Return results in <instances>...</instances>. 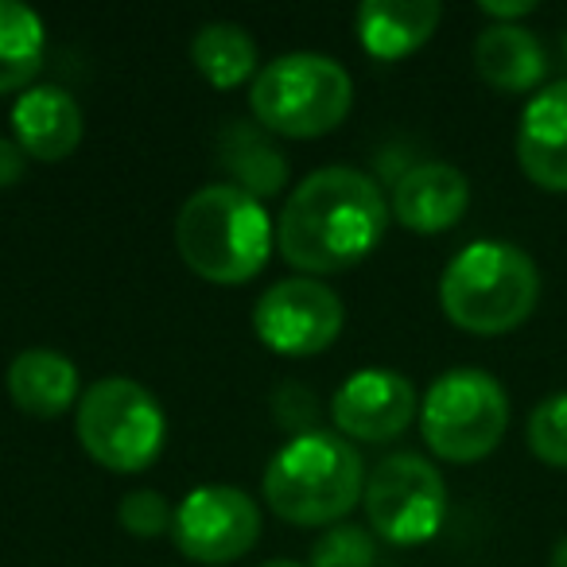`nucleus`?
<instances>
[{
	"instance_id": "obj_1",
	"label": "nucleus",
	"mask_w": 567,
	"mask_h": 567,
	"mask_svg": "<svg viewBox=\"0 0 567 567\" xmlns=\"http://www.w3.org/2000/svg\"><path fill=\"white\" fill-rule=\"evenodd\" d=\"M385 226L389 203L370 175L358 167H319L284 203L276 245L303 276H331L370 257Z\"/></svg>"
},
{
	"instance_id": "obj_2",
	"label": "nucleus",
	"mask_w": 567,
	"mask_h": 567,
	"mask_svg": "<svg viewBox=\"0 0 567 567\" xmlns=\"http://www.w3.org/2000/svg\"><path fill=\"white\" fill-rule=\"evenodd\" d=\"M175 249L198 280L237 288L272 257V221L265 203L234 183L198 187L175 218Z\"/></svg>"
},
{
	"instance_id": "obj_3",
	"label": "nucleus",
	"mask_w": 567,
	"mask_h": 567,
	"mask_svg": "<svg viewBox=\"0 0 567 567\" xmlns=\"http://www.w3.org/2000/svg\"><path fill=\"white\" fill-rule=\"evenodd\" d=\"M365 494V463L334 432H296L265 471V502L288 525H339Z\"/></svg>"
},
{
	"instance_id": "obj_4",
	"label": "nucleus",
	"mask_w": 567,
	"mask_h": 567,
	"mask_svg": "<svg viewBox=\"0 0 567 567\" xmlns=\"http://www.w3.org/2000/svg\"><path fill=\"white\" fill-rule=\"evenodd\" d=\"M443 316L471 334H509L540 303V268L509 241H471L440 276Z\"/></svg>"
},
{
	"instance_id": "obj_5",
	"label": "nucleus",
	"mask_w": 567,
	"mask_h": 567,
	"mask_svg": "<svg viewBox=\"0 0 567 567\" xmlns=\"http://www.w3.org/2000/svg\"><path fill=\"white\" fill-rule=\"evenodd\" d=\"M252 117L260 128L288 141H316L347 121L354 105V82L334 59L316 51L280 55L252 79Z\"/></svg>"
},
{
	"instance_id": "obj_6",
	"label": "nucleus",
	"mask_w": 567,
	"mask_h": 567,
	"mask_svg": "<svg viewBox=\"0 0 567 567\" xmlns=\"http://www.w3.org/2000/svg\"><path fill=\"white\" fill-rule=\"evenodd\" d=\"M420 432L432 455L447 463H478L494 455L509 432V396L486 370H447L420 401Z\"/></svg>"
},
{
	"instance_id": "obj_7",
	"label": "nucleus",
	"mask_w": 567,
	"mask_h": 567,
	"mask_svg": "<svg viewBox=\"0 0 567 567\" xmlns=\"http://www.w3.org/2000/svg\"><path fill=\"white\" fill-rule=\"evenodd\" d=\"M79 443L97 466L136 474L164 451L167 420L159 401L128 378H102L79 401Z\"/></svg>"
},
{
	"instance_id": "obj_8",
	"label": "nucleus",
	"mask_w": 567,
	"mask_h": 567,
	"mask_svg": "<svg viewBox=\"0 0 567 567\" xmlns=\"http://www.w3.org/2000/svg\"><path fill=\"white\" fill-rule=\"evenodd\" d=\"M365 517L378 536L389 544H412L432 540L447 517V482L443 474L416 451L381 458L365 478Z\"/></svg>"
},
{
	"instance_id": "obj_9",
	"label": "nucleus",
	"mask_w": 567,
	"mask_h": 567,
	"mask_svg": "<svg viewBox=\"0 0 567 567\" xmlns=\"http://www.w3.org/2000/svg\"><path fill=\"white\" fill-rule=\"evenodd\" d=\"M252 331L280 358L323 354L342 331V300L323 280L288 276L265 288L252 308Z\"/></svg>"
},
{
	"instance_id": "obj_10",
	"label": "nucleus",
	"mask_w": 567,
	"mask_h": 567,
	"mask_svg": "<svg viewBox=\"0 0 567 567\" xmlns=\"http://www.w3.org/2000/svg\"><path fill=\"white\" fill-rule=\"evenodd\" d=\"M260 536V509L237 486H198L179 502L172 540L187 559L221 567L241 559Z\"/></svg>"
},
{
	"instance_id": "obj_11",
	"label": "nucleus",
	"mask_w": 567,
	"mask_h": 567,
	"mask_svg": "<svg viewBox=\"0 0 567 567\" xmlns=\"http://www.w3.org/2000/svg\"><path fill=\"white\" fill-rule=\"evenodd\" d=\"M416 389L396 370H358L339 385L331 416L342 440L389 443L416 420Z\"/></svg>"
},
{
	"instance_id": "obj_12",
	"label": "nucleus",
	"mask_w": 567,
	"mask_h": 567,
	"mask_svg": "<svg viewBox=\"0 0 567 567\" xmlns=\"http://www.w3.org/2000/svg\"><path fill=\"white\" fill-rule=\"evenodd\" d=\"M517 164L540 190L567 195V79L544 86L517 125Z\"/></svg>"
},
{
	"instance_id": "obj_13",
	"label": "nucleus",
	"mask_w": 567,
	"mask_h": 567,
	"mask_svg": "<svg viewBox=\"0 0 567 567\" xmlns=\"http://www.w3.org/2000/svg\"><path fill=\"white\" fill-rule=\"evenodd\" d=\"M466 206H471L466 175L443 159H427L396 179L389 214L412 234H443L463 221Z\"/></svg>"
},
{
	"instance_id": "obj_14",
	"label": "nucleus",
	"mask_w": 567,
	"mask_h": 567,
	"mask_svg": "<svg viewBox=\"0 0 567 567\" xmlns=\"http://www.w3.org/2000/svg\"><path fill=\"white\" fill-rule=\"evenodd\" d=\"M12 133L24 156L59 164L82 144V110L66 90L28 86V94H20L12 105Z\"/></svg>"
},
{
	"instance_id": "obj_15",
	"label": "nucleus",
	"mask_w": 567,
	"mask_h": 567,
	"mask_svg": "<svg viewBox=\"0 0 567 567\" xmlns=\"http://www.w3.org/2000/svg\"><path fill=\"white\" fill-rule=\"evenodd\" d=\"M474 71L486 86L502 94H528L548 74V51L528 28L489 24L474 40Z\"/></svg>"
},
{
	"instance_id": "obj_16",
	"label": "nucleus",
	"mask_w": 567,
	"mask_h": 567,
	"mask_svg": "<svg viewBox=\"0 0 567 567\" xmlns=\"http://www.w3.org/2000/svg\"><path fill=\"white\" fill-rule=\"evenodd\" d=\"M435 0H365L358 9V40L373 59H404L420 51L440 28Z\"/></svg>"
},
{
	"instance_id": "obj_17",
	"label": "nucleus",
	"mask_w": 567,
	"mask_h": 567,
	"mask_svg": "<svg viewBox=\"0 0 567 567\" xmlns=\"http://www.w3.org/2000/svg\"><path fill=\"white\" fill-rule=\"evenodd\" d=\"M9 396L28 416L55 420L79 401V370L55 350H24L9 365Z\"/></svg>"
},
{
	"instance_id": "obj_18",
	"label": "nucleus",
	"mask_w": 567,
	"mask_h": 567,
	"mask_svg": "<svg viewBox=\"0 0 567 567\" xmlns=\"http://www.w3.org/2000/svg\"><path fill=\"white\" fill-rule=\"evenodd\" d=\"M218 156L221 167L229 172L237 190L260 198L276 195V190L288 183V164H284V152L276 144H268V136L260 128L245 125V121H229L218 136Z\"/></svg>"
},
{
	"instance_id": "obj_19",
	"label": "nucleus",
	"mask_w": 567,
	"mask_h": 567,
	"mask_svg": "<svg viewBox=\"0 0 567 567\" xmlns=\"http://www.w3.org/2000/svg\"><path fill=\"white\" fill-rule=\"evenodd\" d=\"M48 32L43 20L17 0H0V94L28 90V82L43 71Z\"/></svg>"
},
{
	"instance_id": "obj_20",
	"label": "nucleus",
	"mask_w": 567,
	"mask_h": 567,
	"mask_svg": "<svg viewBox=\"0 0 567 567\" xmlns=\"http://www.w3.org/2000/svg\"><path fill=\"white\" fill-rule=\"evenodd\" d=\"M190 63L214 90H234L257 71V43L237 24H203L190 43Z\"/></svg>"
},
{
	"instance_id": "obj_21",
	"label": "nucleus",
	"mask_w": 567,
	"mask_h": 567,
	"mask_svg": "<svg viewBox=\"0 0 567 567\" xmlns=\"http://www.w3.org/2000/svg\"><path fill=\"white\" fill-rule=\"evenodd\" d=\"M528 451L544 466L567 471V393H551L528 416Z\"/></svg>"
},
{
	"instance_id": "obj_22",
	"label": "nucleus",
	"mask_w": 567,
	"mask_h": 567,
	"mask_svg": "<svg viewBox=\"0 0 567 567\" xmlns=\"http://www.w3.org/2000/svg\"><path fill=\"white\" fill-rule=\"evenodd\" d=\"M378 544L370 528L362 525H334L311 548V567H373Z\"/></svg>"
},
{
	"instance_id": "obj_23",
	"label": "nucleus",
	"mask_w": 567,
	"mask_h": 567,
	"mask_svg": "<svg viewBox=\"0 0 567 567\" xmlns=\"http://www.w3.org/2000/svg\"><path fill=\"white\" fill-rule=\"evenodd\" d=\"M117 520L128 536H141V540H156V536L172 533L175 509L167 505L164 494L156 489H136L125 502L117 505Z\"/></svg>"
},
{
	"instance_id": "obj_24",
	"label": "nucleus",
	"mask_w": 567,
	"mask_h": 567,
	"mask_svg": "<svg viewBox=\"0 0 567 567\" xmlns=\"http://www.w3.org/2000/svg\"><path fill=\"white\" fill-rule=\"evenodd\" d=\"M24 148H20L17 141H4L0 136V190L12 187V183H20V175H24Z\"/></svg>"
},
{
	"instance_id": "obj_25",
	"label": "nucleus",
	"mask_w": 567,
	"mask_h": 567,
	"mask_svg": "<svg viewBox=\"0 0 567 567\" xmlns=\"http://www.w3.org/2000/svg\"><path fill=\"white\" fill-rule=\"evenodd\" d=\"M482 17H489L494 24H513V20L528 17V12H536L533 0H509V4H497V0H482L478 4Z\"/></svg>"
},
{
	"instance_id": "obj_26",
	"label": "nucleus",
	"mask_w": 567,
	"mask_h": 567,
	"mask_svg": "<svg viewBox=\"0 0 567 567\" xmlns=\"http://www.w3.org/2000/svg\"><path fill=\"white\" fill-rule=\"evenodd\" d=\"M551 567H567V536L551 548Z\"/></svg>"
},
{
	"instance_id": "obj_27",
	"label": "nucleus",
	"mask_w": 567,
	"mask_h": 567,
	"mask_svg": "<svg viewBox=\"0 0 567 567\" xmlns=\"http://www.w3.org/2000/svg\"><path fill=\"white\" fill-rule=\"evenodd\" d=\"M260 567H303V564H292V559H268V564Z\"/></svg>"
},
{
	"instance_id": "obj_28",
	"label": "nucleus",
	"mask_w": 567,
	"mask_h": 567,
	"mask_svg": "<svg viewBox=\"0 0 567 567\" xmlns=\"http://www.w3.org/2000/svg\"><path fill=\"white\" fill-rule=\"evenodd\" d=\"M564 48H567V40H564Z\"/></svg>"
}]
</instances>
